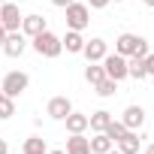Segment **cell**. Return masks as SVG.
I'll return each instance as SVG.
<instances>
[{"label":"cell","instance_id":"6da1fadb","mask_svg":"<svg viewBox=\"0 0 154 154\" xmlns=\"http://www.w3.org/2000/svg\"><path fill=\"white\" fill-rule=\"evenodd\" d=\"M115 51L124 54V57H145L148 54V39L145 36H136V33H121L115 39Z\"/></svg>","mask_w":154,"mask_h":154},{"label":"cell","instance_id":"7a4b0ae2","mask_svg":"<svg viewBox=\"0 0 154 154\" xmlns=\"http://www.w3.org/2000/svg\"><path fill=\"white\" fill-rule=\"evenodd\" d=\"M30 45H33V51H36L39 57H57V54L63 51V45H60V36H54L48 27H45L42 33H36Z\"/></svg>","mask_w":154,"mask_h":154},{"label":"cell","instance_id":"3957f363","mask_svg":"<svg viewBox=\"0 0 154 154\" xmlns=\"http://www.w3.org/2000/svg\"><path fill=\"white\" fill-rule=\"evenodd\" d=\"M91 24V9H88V3H72L66 6V27L69 30H85Z\"/></svg>","mask_w":154,"mask_h":154},{"label":"cell","instance_id":"277c9868","mask_svg":"<svg viewBox=\"0 0 154 154\" xmlns=\"http://www.w3.org/2000/svg\"><path fill=\"white\" fill-rule=\"evenodd\" d=\"M27 85H30V79H27V72H21V69H15V72H6V79H3V85H0V91H3L6 97H21L24 91H27Z\"/></svg>","mask_w":154,"mask_h":154},{"label":"cell","instance_id":"5b68a950","mask_svg":"<svg viewBox=\"0 0 154 154\" xmlns=\"http://www.w3.org/2000/svg\"><path fill=\"white\" fill-rule=\"evenodd\" d=\"M103 69H106V79H115V82H121V79H127V57L124 54H106L103 60Z\"/></svg>","mask_w":154,"mask_h":154},{"label":"cell","instance_id":"8992f818","mask_svg":"<svg viewBox=\"0 0 154 154\" xmlns=\"http://www.w3.org/2000/svg\"><path fill=\"white\" fill-rule=\"evenodd\" d=\"M21 9L12 3V0H6V3H0V24H3V30L6 33H12V30H18L21 27Z\"/></svg>","mask_w":154,"mask_h":154},{"label":"cell","instance_id":"52a82bcc","mask_svg":"<svg viewBox=\"0 0 154 154\" xmlns=\"http://www.w3.org/2000/svg\"><path fill=\"white\" fill-rule=\"evenodd\" d=\"M3 54L6 57H21L24 54V48H27V39H24V33L21 30H12V33H6V39H3Z\"/></svg>","mask_w":154,"mask_h":154},{"label":"cell","instance_id":"ba28073f","mask_svg":"<svg viewBox=\"0 0 154 154\" xmlns=\"http://www.w3.org/2000/svg\"><path fill=\"white\" fill-rule=\"evenodd\" d=\"M82 54L88 57V63H100V60L109 54V45H106V39L94 36V39H85V48H82Z\"/></svg>","mask_w":154,"mask_h":154},{"label":"cell","instance_id":"9c48e42d","mask_svg":"<svg viewBox=\"0 0 154 154\" xmlns=\"http://www.w3.org/2000/svg\"><path fill=\"white\" fill-rule=\"evenodd\" d=\"M45 112H48V118L63 121V118L72 112V103H69L66 97H51V100H48V106H45Z\"/></svg>","mask_w":154,"mask_h":154},{"label":"cell","instance_id":"30bf717a","mask_svg":"<svg viewBox=\"0 0 154 154\" xmlns=\"http://www.w3.org/2000/svg\"><path fill=\"white\" fill-rule=\"evenodd\" d=\"M142 139L145 136H139L136 130H127L118 142H115V148L121 151V154H139V145H142Z\"/></svg>","mask_w":154,"mask_h":154},{"label":"cell","instance_id":"8fae6325","mask_svg":"<svg viewBox=\"0 0 154 154\" xmlns=\"http://www.w3.org/2000/svg\"><path fill=\"white\" fill-rule=\"evenodd\" d=\"M121 124H124L127 130H139V127L145 124V109H142V106H127L124 115H121Z\"/></svg>","mask_w":154,"mask_h":154},{"label":"cell","instance_id":"7c38bea8","mask_svg":"<svg viewBox=\"0 0 154 154\" xmlns=\"http://www.w3.org/2000/svg\"><path fill=\"white\" fill-rule=\"evenodd\" d=\"M18 30H21L24 36H30V39H33L36 33H42V30H45V18H42V15H36V12H33V15H24Z\"/></svg>","mask_w":154,"mask_h":154},{"label":"cell","instance_id":"4fadbf2b","mask_svg":"<svg viewBox=\"0 0 154 154\" xmlns=\"http://www.w3.org/2000/svg\"><path fill=\"white\" fill-rule=\"evenodd\" d=\"M60 45H63L69 54H82V48H85V36H82V30H66V36L60 39Z\"/></svg>","mask_w":154,"mask_h":154},{"label":"cell","instance_id":"5bb4252c","mask_svg":"<svg viewBox=\"0 0 154 154\" xmlns=\"http://www.w3.org/2000/svg\"><path fill=\"white\" fill-rule=\"evenodd\" d=\"M66 154H91V139H85L82 133H69V139H66Z\"/></svg>","mask_w":154,"mask_h":154},{"label":"cell","instance_id":"9a60e30c","mask_svg":"<svg viewBox=\"0 0 154 154\" xmlns=\"http://www.w3.org/2000/svg\"><path fill=\"white\" fill-rule=\"evenodd\" d=\"M109 121H112V112H106V109H100V112L88 115V127H91L94 133H103V130L109 127Z\"/></svg>","mask_w":154,"mask_h":154},{"label":"cell","instance_id":"2e32d148","mask_svg":"<svg viewBox=\"0 0 154 154\" xmlns=\"http://www.w3.org/2000/svg\"><path fill=\"white\" fill-rule=\"evenodd\" d=\"M63 121H66V130L69 133H85L88 130V115H82V112H69Z\"/></svg>","mask_w":154,"mask_h":154},{"label":"cell","instance_id":"e0dca14e","mask_svg":"<svg viewBox=\"0 0 154 154\" xmlns=\"http://www.w3.org/2000/svg\"><path fill=\"white\" fill-rule=\"evenodd\" d=\"M127 75H133V79H148V72H145V57H127Z\"/></svg>","mask_w":154,"mask_h":154},{"label":"cell","instance_id":"ac0fdd59","mask_svg":"<svg viewBox=\"0 0 154 154\" xmlns=\"http://www.w3.org/2000/svg\"><path fill=\"white\" fill-rule=\"evenodd\" d=\"M109 148H115V142H112L106 133H97V136L91 139V154H106Z\"/></svg>","mask_w":154,"mask_h":154},{"label":"cell","instance_id":"d6986e66","mask_svg":"<svg viewBox=\"0 0 154 154\" xmlns=\"http://www.w3.org/2000/svg\"><path fill=\"white\" fill-rule=\"evenodd\" d=\"M24 154H48V145L42 136H30L24 139Z\"/></svg>","mask_w":154,"mask_h":154},{"label":"cell","instance_id":"ffe728a7","mask_svg":"<svg viewBox=\"0 0 154 154\" xmlns=\"http://www.w3.org/2000/svg\"><path fill=\"white\" fill-rule=\"evenodd\" d=\"M12 115H15V100L6 97V94H0V121H6Z\"/></svg>","mask_w":154,"mask_h":154},{"label":"cell","instance_id":"44dd1931","mask_svg":"<svg viewBox=\"0 0 154 154\" xmlns=\"http://www.w3.org/2000/svg\"><path fill=\"white\" fill-rule=\"evenodd\" d=\"M85 79H88L91 85H97V82H103V79H106V69H103V66H97V63H88V66H85Z\"/></svg>","mask_w":154,"mask_h":154},{"label":"cell","instance_id":"7402d4cb","mask_svg":"<svg viewBox=\"0 0 154 154\" xmlns=\"http://www.w3.org/2000/svg\"><path fill=\"white\" fill-rule=\"evenodd\" d=\"M103 133H106V136H109V139H112V142H118V139H121V136H124V133H127V127H124V124H121V121H115V118H112V121H109V127H106V130H103Z\"/></svg>","mask_w":154,"mask_h":154},{"label":"cell","instance_id":"603a6c76","mask_svg":"<svg viewBox=\"0 0 154 154\" xmlns=\"http://www.w3.org/2000/svg\"><path fill=\"white\" fill-rule=\"evenodd\" d=\"M94 88H97L100 97H112V94L118 91V82H115V79H103V82H97Z\"/></svg>","mask_w":154,"mask_h":154},{"label":"cell","instance_id":"cb8c5ba5","mask_svg":"<svg viewBox=\"0 0 154 154\" xmlns=\"http://www.w3.org/2000/svg\"><path fill=\"white\" fill-rule=\"evenodd\" d=\"M112 0H88V9H106Z\"/></svg>","mask_w":154,"mask_h":154},{"label":"cell","instance_id":"d4e9b609","mask_svg":"<svg viewBox=\"0 0 154 154\" xmlns=\"http://www.w3.org/2000/svg\"><path fill=\"white\" fill-rule=\"evenodd\" d=\"M145 72L154 75V54H145Z\"/></svg>","mask_w":154,"mask_h":154},{"label":"cell","instance_id":"484cf974","mask_svg":"<svg viewBox=\"0 0 154 154\" xmlns=\"http://www.w3.org/2000/svg\"><path fill=\"white\" fill-rule=\"evenodd\" d=\"M51 3H54V6H57V9H66V6H69V3H72V0H51Z\"/></svg>","mask_w":154,"mask_h":154},{"label":"cell","instance_id":"4316f807","mask_svg":"<svg viewBox=\"0 0 154 154\" xmlns=\"http://www.w3.org/2000/svg\"><path fill=\"white\" fill-rule=\"evenodd\" d=\"M0 154H9V145H6V139H0Z\"/></svg>","mask_w":154,"mask_h":154},{"label":"cell","instance_id":"83f0119b","mask_svg":"<svg viewBox=\"0 0 154 154\" xmlns=\"http://www.w3.org/2000/svg\"><path fill=\"white\" fill-rule=\"evenodd\" d=\"M3 39H6V30H3V24H0V45H3Z\"/></svg>","mask_w":154,"mask_h":154},{"label":"cell","instance_id":"f1b7e54d","mask_svg":"<svg viewBox=\"0 0 154 154\" xmlns=\"http://www.w3.org/2000/svg\"><path fill=\"white\" fill-rule=\"evenodd\" d=\"M48 154H66V151H60V148H54V151H48Z\"/></svg>","mask_w":154,"mask_h":154},{"label":"cell","instance_id":"f546056e","mask_svg":"<svg viewBox=\"0 0 154 154\" xmlns=\"http://www.w3.org/2000/svg\"><path fill=\"white\" fill-rule=\"evenodd\" d=\"M145 154H154V145H148V148H145Z\"/></svg>","mask_w":154,"mask_h":154},{"label":"cell","instance_id":"4dcf8cb0","mask_svg":"<svg viewBox=\"0 0 154 154\" xmlns=\"http://www.w3.org/2000/svg\"><path fill=\"white\" fill-rule=\"evenodd\" d=\"M106 154H121V151H118V148H109V151H106Z\"/></svg>","mask_w":154,"mask_h":154},{"label":"cell","instance_id":"1f68e13d","mask_svg":"<svg viewBox=\"0 0 154 154\" xmlns=\"http://www.w3.org/2000/svg\"><path fill=\"white\" fill-rule=\"evenodd\" d=\"M142 3H145V6H154V0H142Z\"/></svg>","mask_w":154,"mask_h":154},{"label":"cell","instance_id":"d6a6232c","mask_svg":"<svg viewBox=\"0 0 154 154\" xmlns=\"http://www.w3.org/2000/svg\"><path fill=\"white\" fill-rule=\"evenodd\" d=\"M115 3H124V0H115Z\"/></svg>","mask_w":154,"mask_h":154},{"label":"cell","instance_id":"836d02e7","mask_svg":"<svg viewBox=\"0 0 154 154\" xmlns=\"http://www.w3.org/2000/svg\"><path fill=\"white\" fill-rule=\"evenodd\" d=\"M0 3H6V0H0Z\"/></svg>","mask_w":154,"mask_h":154},{"label":"cell","instance_id":"e575fe53","mask_svg":"<svg viewBox=\"0 0 154 154\" xmlns=\"http://www.w3.org/2000/svg\"><path fill=\"white\" fill-rule=\"evenodd\" d=\"M0 94H3V91H0Z\"/></svg>","mask_w":154,"mask_h":154}]
</instances>
